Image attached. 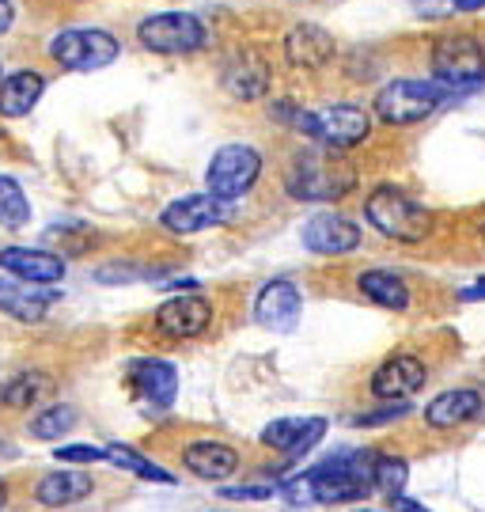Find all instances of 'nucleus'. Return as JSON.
Segmentation results:
<instances>
[{"label": "nucleus", "mask_w": 485, "mask_h": 512, "mask_svg": "<svg viewBox=\"0 0 485 512\" xmlns=\"http://www.w3.org/2000/svg\"><path fill=\"white\" fill-rule=\"evenodd\" d=\"M372 471H376V448H342L319 459L300 478L311 490V505H357L376 494Z\"/></svg>", "instance_id": "nucleus-1"}, {"label": "nucleus", "mask_w": 485, "mask_h": 512, "mask_svg": "<svg viewBox=\"0 0 485 512\" xmlns=\"http://www.w3.org/2000/svg\"><path fill=\"white\" fill-rule=\"evenodd\" d=\"M353 186H357V167L349 164L342 152L319 145L292 156L285 171V190L296 202H342L345 194H353Z\"/></svg>", "instance_id": "nucleus-2"}, {"label": "nucleus", "mask_w": 485, "mask_h": 512, "mask_svg": "<svg viewBox=\"0 0 485 512\" xmlns=\"http://www.w3.org/2000/svg\"><path fill=\"white\" fill-rule=\"evenodd\" d=\"M288 126L300 129L307 141H315L319 148L330 152H349V148L364 145L372 137V110L357 107V103H330L319 110H296Z\"/></svg>", "instance_id": "nucleus-3"}, {"label": "nucleus", "mask_w": 485, "mask_h": 512, "mask_svg": "<svg viewBox=\"0 0 485 512\" xmlns=\"http://www.w3.org/2000/svg\"><path fill=\"white\" fill-rule=\"evenodd\" d=\"M364 217H368V224L376 228L379 236L395 239V243H421L432 232L429 209L395 183H379L364 198Z\"/></svg>", "instance_id": "nucleus-4"}, {"label": "nucleus", "mask_w": 485, "mask_h": 512, "mask_svg": "<svg viewBox=\"0 0 485 512\" xmlns=\"http://www.w3.org/2000/svg\"><path fill=\"white\" fill-rule=\"evenodd\" d=\"M432 80L448 95H470L485 84V42L478 35H440L432 42Z\"/></svg>", "instance_id": "nucleus-5"}, {"label": "nucleus", "mask_w": 485, "mask_h": 512, "mask_svg": "<svg viewBox=\"0 0 485 512\" xmlns=\"http://www.w3.org/2000/svg\"><path fill=\"white\" fill-rule=\"evenodd\" d=\"M448 92L436 84V80H391L387 88H379L372 114H376L383 126H417L432 118L436 110L444 107Z\"/></svg>", "instance_id": "nucleus-6"}, {"label": "nucleus", "mask_w": 485, "mask_h": 512, "mask_svg": "<svg viewBox=\"0 0 485 512\" xmlns=\"http://www.w3.org/2000/svg\"><path fill=\"white\" fill-rule=\"evenodd\" d=\"M262 152L254 145H224L213 152V160L205 167V190L220 198V202H239V198H247L258 179H262Z\"/></svg>", "instance_id": "nucleus-7"}, {"label": "nucleus", "mask_w": 485, "mask_h": 512, "mask_svg": "<svg viewBox=\"0 0 485 512\" xmlns=\"http://www.w3.org/2000/svg\"><path fill=\"white\" fill-rule=\"evenodd\" d=\"M122 54V42L103 27H69L50 38V57L69 73H99L114 65Z\"/></svg>", "instance_id": "nucleus-8"}, {"label": "nucleus", "mask_w": 485, "mask_h": 512, "mask_svg": "<svg viewBox=\"0 0 485 512\" xmlns=\"http://www.w3.org/2000/svg\"><path fill=\"white\" fill-rule=\"evenodd\" d=\"M137 38L152 54L182 57L209 46V27L194 12H160V16H148L137 23Z\"/></svg>", "instance_id": "nucleus-9"}, {"label": "nucleus", "mask_w": 485, "mask_h": 512, "mask_svg": "<svg viewBox=\"0 0 485 512\" xmlns=\"http://www.w3.org/2000/svg\"><path fill=\"white\" fill-rule=\"evenodd\" d=\"M213 315V300L194 289V293L163 300L156 315H152V327L160 330L163 338H171V342H190V338H201L205 330L213 327Z\"/></svg>", "instance_id": "nucleus-10"}, {"label": "nucleus", "mask_w": 485, "mask_h": 512, "mask_svg": "<svg viewBox=\"0 0 485 512\" xmlns=\"http://www.w3.org/2000/svg\"><path fill=\"white\" fill-rule=\"evenodd\" d=\"M425 384H429V368L417 353H391L372 372L368 391L376 395L379 403H410Z\"/></svg>", "instance_id": "nucleus-11"}, {"label": "nucleus", "mask_w": 485, "mask_h": 512, "mask_svg": "<svg viewBox=\"0 0 485 512\" xmlns=\"http://www.w3.org/2000/svg\"><path fill=\"white\" fill-rule=\"evenodd\" d=\"M228 220H232V202H220L209 190L205 194H186L160 213V224L171 236H198V232L220 228Z\"/></svg>", "instance_id": "nucleus-12"}, {"label": "nucleus", "mask_w": 485, "mask_h": 512, "mask_svg": "<svg viewBox=\"0 0 485 512\" xmlns=\"http://www.w3.org/2000/svg\"><path fill=\"white\" fill-rule=\"evenodd\" d=\"M300 315H304V293L288 277H273L254 296V323L262 330L288 334V330L300 327Z\"/></svg>", "instance_id": "nucleus-13"}, {"label": "nucleus", "mask_w": 485, "mask_h": 512, "mask_svg": "<svg viewBox=\"0 0 485 512\" xmlns=\"http://www.w3.org/2000/svg\"><path fill=\"white\" fill-rule=\"evenodd\" d=\"M126 380L133 387V395L152 410H167L179 399V368L163 357H137L129 361Z\"/></svg>", "instance_id": "nucleus-14"}, {"label": "nucleus", "mask_w": 485, "mask_h": 512, "mask_svg": "<svg viewBox=\"0 0 485 512\" xmlns=\"http://www.w3.org/2000/svg\"><path fill=\"white\" fill-rule=\"evenodd\" d=\"M326 437V418H277L262 429V448H270L277 456H285L288 463L304 459L307 452H315Z\"/></svg>", "instance_id": "nucleus-15"}, {"label": "nucleus", "mask_w": 485, "mask_h": 512, "mask_svg": "<svg viewBox=\"0 0 485 512\" xmlns=\"http://www.w3.org/2000/svg\"><path fill=\"white\" fill-rule=\"evenodd\" d=\"M300 239L311 255H349L360 247V228L342 213H315L304 220Z\"/></svg>", "instance_id": "nucleus-16"}, {"label": "nucleus", "mask_w": 485, "mask_h": 512, "mask_svg": "<svg viewBox=\"0 0 485 512\" xmlns=\"http://www.w3.org/2000/svg\"><path fill=\"white\" fill-rule=\"evenodd\" d=\"M179 459L190 475L205 478V482H224V478H232L235 471H239V463H243V456L235 452L228 440H216V437H201V440L182 444Z\"/></svg>", "instance_id": "nucleus-17"}, {"label": "nucleus", "mask_w": 485, "mask_h": 512, "mask_svg": "<svg viewBox=\"0 0 485 512\" xmlns=\"http://www.w3.org/2000/svg\"><path fill=\"white\" fill-rule=\"evenodd\" d=\"M0 270L8 277H19L27 285H57L65 277V258L54 251H42V247H4L0 251Z\"/></svg>", "instance_id": "nucleus-18"}, {"label": "nucleus", "mask_w": 485, "mask_h": 512, "mask_svg": "<svg viewBox=\"0 0 485 512\" xmlns=\"http://www.w3.org/2000/svg\"><path fill=\"white\" fill-rule=\"evenodd\" d=\"M482 391L474 387H451V391H440L429 406H425V425L436 429V433H451V429H463L470 421L482 414Z\"/></svg>", "instance_id": "nucleus-19"}, {"label": "nucleus", "mask_w": 485, "mask_h": 512, "mask_svg": "<svg viewBox=\"0 0 485 512\" xmlns=\"http://www.w3.org/2000/svg\"><path fill=\"white\" fill-rule=\"evenodd\" d=\"M57 304V293L46 285H27L19 277H0V311L19 323H42Z\"/></svg>", "instance_id": "nucleus-20"}, {"label": "nucleus", "mask_w": 485, "mask_h": 512, "mask_svg": "<svg viewBox=\"0 0 485 512\" xmlns=\"http://www.w3.org/2000/svg\"><path fill=\"white\" fill-rule=\"evenodd\" d=\"M220 84H224V92L232 95V99H239V103H258L262 95L270 92V65L258 54H251V50H243V54H235L232 61L224 65Z\"/></svg>", "instance_id": "nucleus-21"}, {"label": "nucleus", "mask_w": 485, "mask_h": 512, "mask_svg": "<svg viewBox=\"0 0 485 512\" xmlns=\"http://www.w3.org/2000/svg\"><path fill=\"white\" fill-rule=\"evenodd\" d=\"M334 54H338L334 35L319 23H296L285 35V57L296 69H323L334 61Z\"/></svg>", "instance_id": "nucleus-22"}, {"label": "nucleus", "mask_w": 485, "mask_h": 512, "mask_svg": "<svg viewBox=\"0 0 485 512\" xmlns=\"http://www.w3.org/2000/svg\"><path fill=\"white\" fill-rule=\"evenodd\" d=\"M46 92V76L31 73V69H19V73L4 76L0 80V114L4 118H23L38 107V99Z\"/></svg>", "instance_id": "nucleus-23"}, {"label": "nucleus", "mask_w": 485, "mask_h": 512, "mask_svg": "<svg viewBox=\"0 0 485 512\" xmlns=\"http://www.w3.org/2000/svg\"><path fill=\"white\" fill-rule=\"evenodd\" d=\"M84 497H91V478H84L80 471H50L35 486V501L46 509H69Z\"/></svg>", "instance_id": "nucleus-24"}, {"label": "nucleus", "mask_w": 485, "mask_h": 512, "mask_svg": "<svg viewBox=\"0 0 485 512\" xmlns=\"http://www.w3.org/2000/svg\"><path fill=\"white\" fill-rule=\"evenodd\" d=\"M357 289L376 308H387V311L410 308V285L395 270H364V274H357Z\"/></svg>", "instance_id": "nucleus-25"}, {"label": "nucleus", "mask_w": 485, "mask_h": 512, "mask_svg": "<svg viewBox=\"0 0 485 512\" xmlns=\"http://www.w3.org/2000/svg\"><path fill=\"white\" fill-rule=\"evenodd\" d=\"M50 391H54V380H50L46 372H19V376H12L8 384L0 387V403L16 406V410H27V406L42 403Z\"/></svg>", "instance_id": "nucleus-26"}, {"label": "nucleus", "mask_w": 485, "mask_h": 512, "mask_svg": "<svg viewBox=\"0 0 485 512\" xmlns=\"http://www.w3.org/2000/svg\"><path fill=\"white\" fill-rule=\"evenodd\" d=\"M107 463L122 467V471H129V475L144 478V482H160V486H175V482H179V478L167 475L160 463H152V459L141 456V452H137V448H129V444H110Z\"/></svg>", "instance_id": "nucleus-27"}, {"label": "nucleus", "mask_w": 485, "mask_h": 512, "mask_svg": "<svg viewBox=\"0 0 485 512\" xmlns=\"http://www.w3.org/2000/svg\"><path fill=\"white\" fill-rule=\"evenodd\" d=\"M31 224V198L23 194V186L12 175H0V228L19 232Z\"/></svg>", "instance_id": "nucleus-28"}, {"label": "nucleus", "mask_w": 485, "mask_h": 512, "mask_svg": "<svg viewBox=\"0 0 485 512\" xmlns=\"http://www.w3.org/2000/svg\"><path fill=\"white\" fill-rule=\"evenodd\" d=\"M76 421L80 418H76L72 406H46V410H38L35 418L27 421V433L35 440H61L76 429Z\"/></svg>", "instance_id": "nucleus-29"}, {"label": "nucleus", "mask_w": 485, "mask_h": 512, "mask_svg": "<svg viewBox=\"0 0 485 512\" xmlns=\"http://www.w3.org/2000/svg\"><path fill=\"white\" fill-rule=\"evenodd\" d=\"M372 478H376V494L395 501V497H402L406 482H410V463L402 456H391V452H376V471H372Z\"/></svg>", "instance_id": "nucleus-30"}, {"label": "nucleus", "mask_w": 485, "mask_h": 512, "mask_svg": "<svg viewBox=\"0 0 485 512\" xmlns=\"http://www.w3.org/2000/svg\"><path fill=\"white\" fill-rule=\"evenodd\" d=\"M163 270L156 266H137V262H107V266H99L95 270V281L99 285H129V281H152V277H160Z\"/></svg>", "instance_id": "nucleus-31"}, {"label": "nucleus", "mask_w": 485, "mask_h": 512, "mask_svg": "<svg viewBox=\"0 0 485 512\" xmlns=\"http://www.w3.org/2000/svg\"><path fill=\"white\" fill-rule=\"evenodd\" d=\"M57 463H72V467H91V463H107V448L99 444H61L54 448Z\"/></svg>", "instance_id": "nucleus-32"}, {"label": "nucleus", "mask_w": 485, "mask_h": 512, "mask_svg": "<svg viewBox=\"0 0 485 512\" xmlns=\"http://www.w3.org/2000/svg\"><path fill=\"white\" fill-rule=\"evenodd\" d=\"M281 494V486L273 482H239V486H220L224 501H273Z\"/></svg>", "instance_id": "nucleus-33"}, {"label": "nucleus", "mask_w": 485, "mask_h": 512, "mask_svg": "<svg viewBox=\"0 0 485 512\" xmlns=\"http://www.w3.org/2000/svg\"><path fill=\"white\" fill-rule=\"evenodd\" d=\"M406 414H410V403H383V410L360 414V418H353V425H387V421H398Z\"/></svg>", "instance_id": "nucleus-34"}, {"label": "nucleus", "mask_w": 485, "mask_h": 512, "mask_svg": "<svg viewBox=\"0 0 485 512\" xmlns=\"http://www.w3.org/2000/svg\"><path fill=\"white\" fill-rule=\"evenodd\" d=\"M12 23H16V4H12V0H0V35H4Z\"/></svg>", "instance_id": "nucleus-35"}, {"label": "nucleus", "mask_w": 485, "mask_h": 512, "mask_svg": "<svg viewBox=\"0 0 485 512\" xmlns=\"http://www.w3.org/2000/svg\"><path fill=\"white\" fill-rule=\"evenodd\" d=\"M459 300H467V304H474V300H485V277H478L470 289H463V293H459Z\"/></svg>", "instance_id": "nucleus-36"}, {"label": "nucleus", "mask_w": 485, "mask_h": 512, "mask_svg": "<svg viewBox=\"0 0 485 512\" xmlns=\"http://www.w3.org/2000/svg\"><path fill=\"white\" fill-rule=\"evenodd\" d=\"M391 505H395V512H429V509H425V505H421V501H410V497H406V494L395 497Z\"/></svg>", "instance_id": "nucleus-37"}, {"label": "nucleus", "mask_w": 485, "mask_h": 512, "mask_svg": "<svg viewBox=\"0 0 485 512\" xmlns=\"http://www.w3.org/2000/svg\"><path fill=\"white\" fill-rule=\"evenodd\" d=\"M474 8H485V0H455V12H474Z\"/></svg>", "instance_id": "nucleus-38"}, {"label": "nucleus", "mask_w": 485, "mask_h": 512, "mask_svg": "<svg viewBox=\"0 0 485 512\" xmlns=\"http://www.w3.org/2000/svg\"><path fill=\"white\" fill-rule=\"evenodd\" d=\"M4 505H8V486H4V478H0V512H4Z\"/></svg>", "instance_id": "nucleus-39"}, {"label": "nucleus", "mask_w": 485, "mask_h": 512, "mask_svg": "<svg viewBox=\"0 0 485 512\" xmlns=\"http://www.w3.org/2000/svg\"><path fill=\"white\" fill-rule=\"evenodd\" d=\"M353 512H379V509H353Z\"/></svg>", "instance_id": "nucleus-40"}, {"label": "nucleus", "mask_w": 485, "mask_h": 512, "mask_svg": "<svg viewBox=\"0 0 485 512\" xmlns=\"http://www.w3.org/2000/svg\"><path fill=\"white\" fill-rule=\"evenodd\" d=\"M482 239H485V220H482Z\"/></svg>", "instance_id": "nucleus-41"}, {"label": "nucleus", "mask_w": 485, "mask_h": 512, "mask_svg": "<svg viewBox=\"0 0 485 512\" xmlns=\"http://www.w3.org/2000/svg\"><path fill=\"white\" fill-rule=\"evenodd\" d=\"M0 80H4V76H0Z\"/></svg>", "instance_id": "nucleus-42"}]
</instances>
